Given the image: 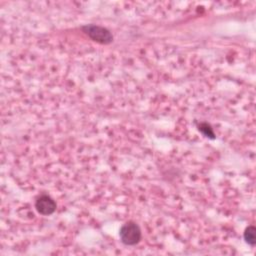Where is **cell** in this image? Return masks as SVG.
<instances>
[{"label":"cell","mask_w":256,"mask_h":256,"mask_svg":"<svg viewBox=\"0 0 256 256\" xmlns=\"http://www.w3.org/2000/svg\"><path fill=\"white\" fill-rule=\"evenodd\" d=\"M198 129H199V131H200L204 136L209 137V138H211V139H214V136H215V135H214V132H213L211 126H210L208 123H206V122L200 123V124L198 125Z\"/></svg>","instance_id":"5"},{"label":"cell","mask_w":256,"mask_h":256,"mask_svg":"<svg viewBox=\"0 0 256 256\" xmlns=\"http://www.w3.org/2000/svg\"><path fill=\"white\" fill-rule=\"evenodd\" d=\"M244 240L250 246H254L256 243V229L253 225H249L244 231Z\"/></svg>","instance_id":"4"},{"label":"cell","mask_w":256,"mask_h":256,"mask_svg":"<svg viewBox=\"0 0 256 256\" xmlns=\"http://www.w3.org/2000/svg\"><path fill=\"white\" fill-rule=\"evenodd\" d=\"M35 208L41 215H51L56 210V202L50 196L43 194L37 197L35 201Z\"/></svg>","instance_id":"3"},{"label":"cell","mask_w":256,"mask_h":256,"mask_svg":"<svg viewBox=\"0 0 256 256\" xmlns=\"http://www.w3.org/2000/svg\"><path fill=\"white\" fill-rule=\"evenodd\" d=\"M82 30L88 37L100 44H109L113 41V36L111 32L102 26L94 25V24H88L82 27Z\"/></svg>","instance_id":"2"},{"label":"cell","mask_w":256,"mask_h":256,"mask_svg":"<svg viewBox=\"0 0 256 256\" xmlns=\"http://www.w3.org/2000/svg\"><path fill=\"white\" fill-rule=\"evenodd\" d=\"M119 236L123 244L132 246L139 243L141 240V229L137 223L129 221L121 226Z\"/></svg>","instance_id":"1"}]
</instances>
